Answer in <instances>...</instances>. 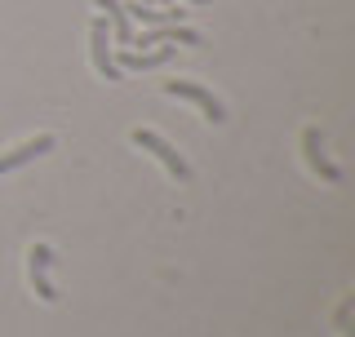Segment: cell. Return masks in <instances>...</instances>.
<instances>
[{
	"label": "cell",
	"instance_id": "4",
	"mask_svg": "<svg viewBox=\"0 0 355 337\" xmlns=\"http://www.w3.org/2000/svg\"><path fill=\"white\" fill-rule=\"evenodd\" d=\"M49 266H53V249L49 244H31L27 249V275H31V293L40 302H58V288L49 279Z\"/></svg>",
	"mask_w": 355,
	"mask_h": 337
},
{
	"label": "cell",
	"instance_id": "3",
	"mask_svg": "<svg viewBox=\"0 0 355 337\" xmlns=\"http://www.w3.org/2000/svg\"><path fill=\"white\" fill-rule=\"evenodd\" d=\"M160 89H164L169 98H187V103H196L200 111H205V120H214V125H222V120H227V107H222L205 85H196V80H164Z\"/></svg>",
	"mask_w": 355,
	"mask_h": 337
},
{
	"label": "cell",
	"instance_id": "5",
	"mask_svg": "<svg viewBox=\"0 0 355 337\" xmlns=\"http://www.w3.org/2000/svg\"><path fill=\"white\" fill-rule=\"evenodd\" d=\"M302 155H306V164L315 168V173L324 178L329 187H338V182H342V168H338V164H333L329 155H324V138H320V129H315V125L302 129Z\"/></svg>",
	"mask_w": 355,
	"mask_h": 337
},
{
	"label": "cell",
	"instance_id": "11",
	"mask_svg": "<svg viewBox=\"0 0 355 337\" xmlns=\"http://www.w3.org/2000/svg\"><path fill=\"white\" fill-rule=\"evenodd\" d=\"M142 5H155V0H142Z\"/></svg>",
	"mask_w": 355,
	"mask_h": 337
},
{
	"label": "cell",
	"instance_id": "8",
	"mask_svg": "<svg viewBox=\"0 0 355 337\" xmlns=\"http://www.w3.org/2000/svg\"><path fill=\"white\" fill-rule=\"evenodd\" d=\"M333 324H338V333H342V337H351V297L338 306V320H333Z\"/></svg>",
	"mask_w": 355,
	"mask_h": 337
},
{
	"label": "cell",
	"instance_id": "1",
	"mask_svg": "<svg viewBox=\"0 0 355 337\" xmlns=\"http://www.w3.org/2000/svg\"><path fill=\"white\" fill-rule=\"evenodd\" d=\"M129 138H133V147L151 151L155 160H160L164 168H169V178H178V182H191V164H187V160H182V151H178L173 142H164L155 129H133Z\"/></svg>",
	"mask_w": 355,
	"mask_h": 337
},
{
	"label": "cell",
	"instance_id": "6",
	"mask_svg": "<svg viewBox=\"0 0 355 337\" xmlns=\"http://www.w3.org/2000/svg\"><path fill=\"white\" fill-rule=\"evenodd\" d=\"M53 147H58V138H53V133H36V138H27L22 147H14V151L0 155V173H14V168L31 164V160H40V155H44V151H53Z\"/></svg>",
	"mask_w": 355,
	"mask_h": 337
},
{
	"label": "cell",
	"instance_id": "10",
	"mask_svg": "<svg viewBox=\"0 0 355 337\" xmlns=\"http://www.w3.org/2000/svg\"><path fill=\"white\" fill-rule=\"evenodd\" d=\"M155 5H169V0H155Z\"/></svg>",
	"mask_w": 355,
	"mask_h": 337
},
{
	"label": "cell",
	"instance_id": "2",
	"mask_svg": "<svg viewBox=\"0 0 355 337\" xmlns=\"http://www.w3.org/2000/svg\"><path fill=\"white\" fill-rule=\"evenodd\" d=\"M89 58H94V71L103 76V80H120V76H125L116 62H111V27H107L103 14L89 22Z\"/></svg>",
	"mask_w": 355,
	"mask_h": 337
},
{
	"label": "cell",
	"instance_id": "9",
	"mask_svg": "<svg viewBox=\"0 0 355 337\" xmlns=\"http://www.w3.org/2000/svg\"><path fill=\"white\" fill-rule=\"evenodd\" d=\"M187 5H205V0H187Z\"/></svg>",
	"mask_w": 355,
	"mask_h": 337
},
{
	"label": "cell",
	"instance_id": "7",
	"mask_svg": "<svg viewBox=\"0 0 355 337\" xmlns=\"http://www.w3.org/2000/svg\"><path fill=\"white\" fill-rule=\"evenodd\" d=\"M94 9H103V18L111 27V44L129 49V44H133V22L125 14V0H94Z\"/></svg>",
	"mask_w": 355,
	"mask_h": 337
}]
</instances>
